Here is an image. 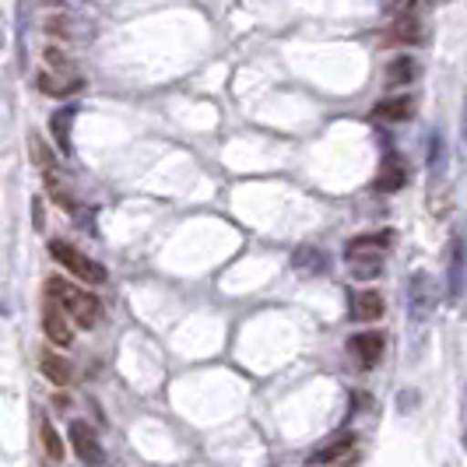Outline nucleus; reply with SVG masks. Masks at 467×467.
Returning a JSON list of instances; mask_svg holds the SVG:
<instances>
[{
  "instance_id": "1",
  "label": "nucleus",
  "mask_w": 467,
  "mask_h": 467,
  "mask_svg": "<svg viewBox=\"0 0 467 467\" xmlns=\"http://www.w3.org/2000/svg\"><path fill=\"white\" fill-rule=\"evenodd\" d=\"M47 296L57 306H60L64 313H67V317L74 320V324H78V327L92 330L95 324L102 320V303L95 299L92 292H85V288H74L70 281L49 278L47 281Z\"/></svg>"
},
{
  "instance_id": "2",
  "label": "nucleus",
  "mask_w": 467,
  "mask_h": 467,
  "mask_svg": "<svg viewBox=\"0 0 467 467\" xmlns=\"http://www.w3.org/2000/svg\"><path fill=\"white\" fill-rule=\"evenodd\" d=\"M404 306H408V317L415 327H425L432 317H436V306H440V288H436V278L425 275V271H415L408 285H404Z\"/></svg>"
},
{
  "instance_id": "3",
  "label": "nucleus",
  "mask_w": 467,
  "mask_h": 467,
  "mask_svg": "<svg viewBox=\"0 0 467 467\" xmlns=\"http://www.w3.org/2000/svg\"><path fill=\"white\" fill-rule=\"evenodd\" d=\"M49 257L57 260V264H64L74 278L88 281V285H102V281L109 278L99 260H92L88 254H81V250H74L70 243H60V239L49 243Z\"/></svg>"
},
{
  "instance_id": "4",
  "label": "nucleus",
  "mask_w": 467,
  "mask_h": 467,
  "mask_svg": "<svg viewBox=\"0 0 467 467\" xmlns=\"http://www.w3.org/2000/svg\"><path fill=\"white\" fill-rule=\"evenodd\" d=\"M70 446H74L78 461H85L88 467L106 464V450H102V443H99V436H95V429L88 421H70Z\"/></svg>"
},
{
  "instance_id": "5",
  "label": "nucleus",
  "mask_w": 467,
  "mask_h": 467,
  "mask_svg": "<svg viewBox=\"0 0 467 467\" xmlns=\"http://www.w3.org/2000/svg\"><path fill=\"white\" fill-rule=\"evenodd\" d=\"M446 275H450V299L457 303L464 296V278H467L464 233H453V239H450V267H446Z\"/></svg>"
},
{
  "instance_id": "6",
  "label": "nucleus",
  "mask_w": 467,
  "mask_h": 467,
  "mask_svg": "<svg viewBox=\"0 0 467 467\" xmlns=\"http://www.w3.org/2000/svg\"><path fill=\"white\" fill-rule=\"evenodd\" d=\"M348 351L358 358V366H362V369H373L376 362L383 358V334H376V330L355 334V337L348 341Z\"/></svg>"
},
{
  "instance_id": "7",
  "label": "nucleus",
  "mask_w": 467,
  "mask_h": 467,
  "mask_svg": "<svg viewBox=\"0 0 467 467\" xmlns=\"http://www.w3.org/2000/svg\"><path fill=\"white\" fill-rule=\"evenodd\" d=\"M411 117H415L411 95H394V99H383L373 106V119H379V123H408Z\"/></svg>"
},
{
  "instance_id": "8",
  "label": "nucleus",
  "mask_w": 467,
  "mask_h": 467,
  "mask_svg": "<svg viewBox=\"0 0 467 467\" xmlns=\"http://www.w3.org/2000/svg\"><path fill=\"white\" fill-rule=\"evenodd\" d=\"M394 243V233H369V235H355L348 246H345V257H383Z\"/></svg>"
},
{
  "instance_id": "9",
  "label": "nucleus",
  "mask_w": 467,
  "mask_h": 467,
  "mask_svg": "<svg viewBox=\"0 0 467 467\" xmlns=\"http://www.w3.org/2000/svg\"><path fill=\"white\" fill-rule=\"evenodd\" d=\"M408 183V165H404V159L400 155H387L383 159V165H379V176H376L373 187L379 190V193H394V190H400Z\"/></svg>"
},
{
  "instance_id": "10",
  "label": "nucleus",
  "mask_w": 467,
  "mask_h": 467,
  "mask_svg": "<svg viewBox=\"0 0 467 467\" xmlns=\"http://www.w3.org/2000/svg\"><path fill=\"white\" fill-rule=\"evenodd\" d=\"M43 327H47V337L53 345H70V324L67 313L53 303L47 296V306H43Z\"/></svg>"
},
{
  "instance_id": "11",
  "label": "nucleus",
  "mask_w": 467,
  "mask_h": 467,
  "mask_svg": "<svg viewBox=\"0 0 467 467\" xmlns=\"http://www.w3.org/2000/svg\"><path fill=\"white\" fill-rule=\"evenodd\" d=\"M351 313H355V320L373 324V320L383 317V296L373 292V288H358V292H351Z\"/></svg>"
},
{
  "instance_id": "12",
  "label": "nucleus",
  "mask_w": 467,
  "mask_h": 467,
  "mask_svg": "<svg viewBox=\"0 0 467 467\" xmlns=\"http://www.w3.org/2000/svg\"><path fill=\"white\" fill-rule=\"evenodd\" d=\"M74 117H78V106H60V109L49 117V134L57 140L60 155H70V127H74Z\"/></svg>"
},
{
  "instance_id": "13",
  "label": "nucleus",
  "mask_w": 467,
  "mask_h": 467,
  "mask_svg": "<svg viewBox=\"0 0 467 467\" xmlns=\"http://www.w3.org/2000/svg\"><path fill=\"white\" fill-rule=\"evenodd\" d=\"M39 373L47 376L49 383H57V387H70L74 383V366H70L67 358H60L57 351H47L39 358Z\"/></svg>"
},
{
  "instance_id": "14",
  "label": "nucleus",
  "mask_w": 467,
  "mask_h": 467,
  "mask_svg": "<svg viewBox=\"0 0 467 467\" xmlns=\"http://www.w3.org/2000/svg\"><path fill=\"white\" fill-rule=\"evenodd\" d=\"M292 267H296L299 275H327L330 260H327V254H320L317 246H299V250L292 254Z\"/></svg>"
},
{
  "instance_id": "15",
  "label": "nucleus",
  "mask_w": 467,
  "mask_h": 467,
  "mask_svg": "<svg viewBox=\"0 0 467 467\" xmlns=\"http://www.w3.org/2000/svg\"><path fill=\"white\" fill-rule=\"evenodd\" d=\"M36 81L47 95H74L85 88V81L78 74H39Z\"/></svg>"
},
{
  "instance_id": "16",
  "label": "nucleus",
  "mask_w": 467,
  "mask_h": 467,
  "mask_svg": "<svg viewBox=\"0 0 467 467\" xmlns=\"http://www.w3.org/2000/svg\"><path fill=\"white\" fill-rule=\"evenodd\" d=\"M351 446H355V436H348V432H345V436H337L334 443L313 450V453H309V464H330V461H337V457H348Z\"/></svg>"
},
{
  "instance_id": "17",
  "label": "nucleus",
  "mask_w": 467,
  "mask_h": 467,
  "mask_svg": "<svg viewBox=\"0 0 467 467\" xmlns=\"http://www.w3.org/2000/svg\"><path fill=\"white\" fill-rule=\"evenodd\" d=\"M443 176H446V144L440 134H432V138H429V180H432V187H436Z\"/></svg>"
},
{
  "instance_id": "18",
  "label": "nucleus",
  "mask_w": 467,
  "mask_h": 467,
  "mask_svg": "<svg viewBox=\"0 0 467 467\" xmlns=\"http://www.w3.org/2000/svg\"><path fill=\"white\" fill-rule=\"evenodd\" d=\"M415 74H419V67H415L411 57H394L390 67H387V85H411Z\"/></svg>"
},
{
  "instance_id": "19",
  "label": "nucleus",
  "mask_w": 467,
  "mask_h": 467,
  "mask_svg": "<svg viewBox=\"0 0 467 467\" xmlns=\"http://www.w3.org/2000/svg\"><path fill=\"white\" fill-rule=\"evenodd\" d=\"M39 440H43V450H47L49 461H64V443H60V432L53 429L49 419H39Z\"/></svg>"
},
{
  "instance_id": "20",
  "label": "nucleus",
  "mask_w": 467,
  "mask_h": 467,
  "mask_svg": "<svg viewBox=\"0 0 467 467\" xmlns=\"http://www.w3.org/2000/svg\"><path fill=\"white\" fill-rule=\"evenodd\" d=\"M348 271L355 275V278L369 281V278H376V275L383 271V257H351Z\"/></svg>"
},
{
  "instance_id": "21",
  "label": "nucleus",
  "mask_w": 467,
  "mask_h": 467,
  "mask_svg": "<svg viewBox=\"0 0 467 467\" xmlns=\"http://www.w3.org/2000/svg\"><path fill=\"white\" fill-rule=\"evenodd\" d=\"M394 39H400V43H421L425 39V32H421V22L415 18V15H404L398 22V32H394Z\"/></svg>"
},
{
  "instance_id": "22",
  "label": "nucleus",
  "mask_w": 467,
  "mask_h": 467,
  "mask_svg": "<svg viewBox=\"0 0 467 467\" xmlns=\"http://www.w3.org/2000/svg\"><path fill=\"white\" fill-rule=\"evenodd\" d=\"M461 155L467 162V88H464V102H461Z\"/></svg>"
},
{
  "instance_id": "23",
  "label": "nucleus",
  "mask_w": 467,
  "mask_h": 467,
  "mask_svg": "<svg viewBox=\"0 0 467 467\" xmlns=\"http://www.w3.org/2000/svg\"><path fill=\"white\" fill-rule=\"evenodd\" d=\"M415 400H419V394H415V390H411V394H400V398H398L400 411H411V408H415Z\"/></svg>"
},
{
  "instance_id": "24",
  "label": "nucleus",
  "mask_w": 467,
  "mask_h": 467,
  "mask_svg": "<svg viewBox=\"0 0 467 467\" xmlns=\"http://www.w3.org/2000/svg\"><path fill=\"white\" fill-rule=\"evenodd\" d=\"M464 436H467V394H464Z\"/></svg>"
}]
</instances>
